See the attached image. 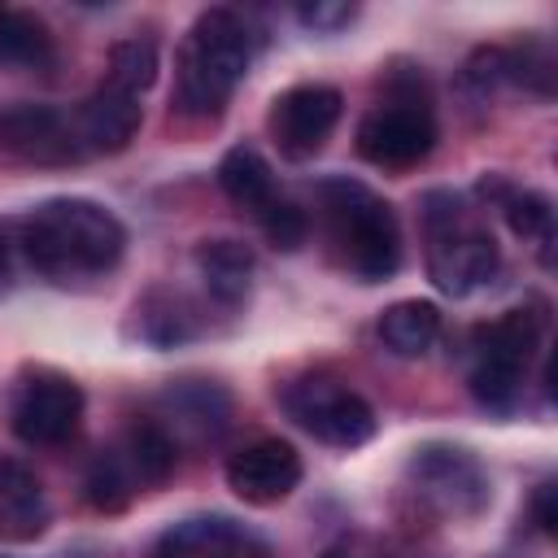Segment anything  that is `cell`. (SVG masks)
<instances>
[{
    "mask_svg": "<svg viewBox=\"0 0 558 558\" xmlns=\"http://www.w3.org/2000/svg\"><path fill=\"white\" fill-rule=\"evenodd\" d=\"M22 270L44 283L74 288L105 279L126 253V227L87 196H52L13 218Z\"/></svg>",
    "mask_w": 558,
    "mask_h": 558,
    "instance_id": "obj_1",
    "label": "cell"
},
{
    "mask_svg": "<svg viewBox=\"0 0 558 558\" xmlns=\"http://www.w3.org/2000/svg\"><path fill=\"white\" fill-rule=\"evenodd\" d=\"M554 484H541V493H536V527L541 532H554Z\"/></svg>",
    "mask_w": 558,
    "mask_h": 558,
    "instance_id": "obj_29",
    "label": "cell"
},
{
    "mask_svg": "<svg viewBox=\"0 0 558 558\" xmlns=\"http://www.w3.org/2000/svg\"><path fill=\"white\" fill-rule=\"evenodd\" d=\"M179 449L214 445L231 423V392L214 379H170L148 414Z\"/></svg>",
    "mask_w": 558,
    "mask_h": 558,
    "instance_id": "obj_11",
    "label": "cell"
},
{
    "mask_svg": "<svg viewBox=\"0 0 558 558\" xmlns=\"http://www.w3.org/2000/svg\"><path fill=\"white\" fill-rule=\"evenodd\" d=\"M135 493H140V484L131 480V471H126V462H122V453H118L113 445L100 449V453L87 462V471H83V497H87L92 510L113 514V510H122Z\"/></svg>",
    "mask_w": 558,
    "mask_h": 558,
    "instance_id": "obj_23",
    "label": "cell"
},
{
    "mask_svg": "<svg viewBox=\"0 0 558 558\" xmlns=\"http://www.w3.org/2000/svg\"><path fill=\"white\" fill-rule=\"evenodd\" d=\"M340 113H344V96L331 83H296L270 100L266 131L288 161H310L331 140Z\"/></svg>",
    "mask_w": 558,
    "mask_h": 558,
    "instance_id": "obj_10",
    "label": "cell"
},
{
    "mask_svg": "<svg viewBox=\"0 0 558 558\" xmlns=\"http://www.w3.org/2000/svg\"><path fill=\"white\" fill-rule=\"evenodd\" d=\"M113 449L122 453V462H126L131 480L140 484V493L144 488H161L174 475V462H179V445L153 418H135Z\"/></svg>",
    "mask_w": 558,
    "mask_h": 558,
    "instance_id": "obj_21",
    "label": "cell"
},
{
    "mask_svg": "<svg viewBox=\"0 0 558 558\" xmlns=\"http://www.w3.org/2000/svg\"><path fill=\"white\" fill-rule=\"evenodd\" d=\"M440 140L436 109L414 78H392L357 122V153L379 170H414Z\"/></svg>",
    "mask_w": 558,
    "mask_h": 558,
    "instance_id": "obj_6",
    "label": "cell"
},
{
    "mask_svg": "<svg viewBox=\"0 0 558 558\" xmlns=\"http://www.w3.org/2000/svg\"><path fill=\"white\" fill-rule=\"evenodd\" d=\"M353 17H357L353 4H301V9H296V22L310 26V31H340V26H349Z\"/></svg>",
    "mask_w": 558,
    "mask_h": 558,
    "instance_id": "obj_27",
    "label": "cell"
},
{
    "mask_svg": "<svg viewBox=\"0 0 558 558\" xmlns=\"http://www.w3.org/2000/svg\"><path fill=\"white\" fill-rule=\"evenodd\" d=\"M288 418L314 436L318 445L327 449H362L371 436H375V410L371 401L349 388L344 379L327 375V371H310V375H296L292 384H283L279 392Z\"/></svg>",
    "mask_w": 558,
    "mask_h": 558,
    "instance_id": "obj_8",
    "label": "cell"
},
{
    "mask_svg": "<svg viewBox=\"0 0 558 558\" xmlns=\"http://www.w3.org/2000/svg\"><path fill=\"white\" fill-rule=\"evenodd\" d=\"M166 532L174 536L183 558H275L257 532H248L244 523H235L227 514H196Z\"/></svg>",
    "mask_w": 558,
    "mask_h": 558,
    "instance_id": "obj_19",
    "label": "cell"
},
{
    "mask_svg": "<svg viewBox=\"0 0 558 558\" xmlns=\"http://www.w3.org/2000/svg\"><path fill=\"white\" fill-rule=\"evenodd\" d=\"M480 196L506 218V227L549 266V248H554V205L549 196L510 183L506 174H484L480 179Z\"/></svg>",
    "mask_w": 558,
    "mask_h": 558,
    "instance_id": "obj_16",
    "label": "cell"
},
{
    "mask_svg": "<svg viewBox=\"0 0 558 558\" xmlns=\"http://www.w3.org/2000/svg\"><path fill=\"white\" fill-rule=\"evenodd\" d=\"M196 336H201V314L174 288H148L126 314V340L144 349H179Z\"/></svg>",
    "mask_w": 558,
    "mask_h": 558,
    "instance_id": "obj_15",
    "label": "cell"
},
{
    "mask_svg": "<svg viewBox=\"0 0 558 558\" xmlns=\"http://www.w3.org/2000/svg\"><path fill=\"white\" fill-rule=\"evenodd\" d=\"M109 83L144 96L153 83H157V44L148 35H126V39H113L109 44V70H105Z\"/></svg>",
    "mask_w": 558,
    "mask_h": 558,
    "instance_id": "obj_25",
    "label": "cell"
},
{
    "mask_svg": "<svg viewBox=\"0 0 558 558\" xmlns=\"http://www.w3.org/2000/svg\"><path fill=\"white\" fill-rule=\"evenodd\" d=\"M218 187L227 192L231 205H240L248 214H262L270 201H279L275 170H270V161L253 144H235V148L222 153V161H218Z\"/></svg>",
    "mask_w": 558,
    "mask_h": 558,
    "instance_id": "obj_22",
    "label": "cell"
},
{
    "mask_svg": "<svg viewBox=\"0 0 558 558\" xmlns=\"http://www.w3.org/2000/svg\"><path fill=\"white\" fill-rule=\"evenodd\" d=\"M541 336H545V305H514L471 331L466 384L488 414H510L523 401L527 366L541 353Z\"/></svg>",
    "mask_w": 558,
    "mask_h": 558,
    "instance_id": "obj_5",
    "label": "cell"
},
{
    "mask_svg": "<svg viewBox=\"0 0 558 558\" xmlns=\"http://www.w3.org/2000/svg\"><path fill=\"white\" fill-rule=\"evenodd\" d=\"M253 52H257V35L248 31L244 13L205 9L179 44L174 109L183 118L214 122L227 109V100L235 96V87L244 83L248 65H253Z\"/></svg>",
    "mask_w": 558,
    "mask_h": 558,
    "instance_id": "obj_2",
    "label": "cell"
},
{
    "mask_svg": "<svg viewBox=\"0 0 558 558\" xmlns=\"http://www.w3.org/2000/svg\"><path fill=\"white\" fill-rule=\"evenodd\" d=\"M144 558H183V549L174 545V536H170V532H161V536L148 545V554H144Z\"/></svg>",
    "mask_w": 558,
    "mask_h": 558,
    "instance_id": "obj_30",
    "label": "cell"
},
{
    "mask_svg": "<svg viewBox=\"0 0 558 558\" xmlns=\"http://www.w3.org/2000/svg\"><path fill=\"white\" fill-rule=\"evenodd\" d=\"M336 266L357 283H384L401 266V227L392 205L349 174H327L314 187Z\"/></svg>",
    "mask_w": 558,
    "mask_h": 558,
    "instance_id": "obj_3",
    "label": "cell"
},
{
    "mask_svg": "<svg viewBox=\"0 0 558 558\" xmlns=\"http://www.w3.org/2000/svg\"><path fill=\"white\" fill-rule=\"evenodd\" d=\"M405 493L436 519H480L493 501V480L466 445L427 440L405 462Z\"/></svg>",
    "mask_w": 558,
    "mask_h": 558,
    "instance_id": "obj_7",
    "label": "cell"
},
{
    "mask_svg": "<svg viewBox=\"0 0 558 558\" xmlns=\"http://www.w3.org/2000/svg\"><path fill=\"white\" fill-rule=\"evenodd\" d=\"M257 222H262V235H266L275 248H283V253H296V248L305 244V235H310V218H305L292 201H270V205L257 214Z\"/></svg>",
    "mask_w": 558,
    "mask_h": 558,
    "instance_id": "obj_26",
    "label": "cell"
},
{
    "mask_svg": "<svg viewBox=\"0 0 558 558\" xmlns=\"http://www.w3.org/2000/svg\"><path fill=\"white\" fill-rule=\"evenodd\" d=\"M52 57V35L35 13L0 9V65H44Z\"/></svg>",
    "mask_w": 558,
    "mask_h": 558,
    "instance_id": "obj_24",
    "label": "cell"
},
{
    "mask_svg": "<svg viewBox=\"0 0 558 558\" xmlns=\"http://www.w3.org/2000/svg\"><path fill=\"white\" fill-rule=\"evenodd\" d=\"M0 153H13L22 161L35 166H61V161H78V140H74V122L70 109H52V105H17L0 113Z\"/></svg>",
    "mask_w": 558,
    "mask_h": 558,
    "instance_id": "obj_14",
    "label": "cell"
},
{
    "mask_svg": "<svg viewBox=\"0 0 558 558\" xmlns=\"http://www.w3.org/2000/svg\"><path fill=\"white\" fill-rule=\"evenodd\" d=\"M222 475H227V488H231L244 506H279V501H288V497L296 493L305 466H301V453H296L288 440L262 436V440L240 445V449L227 458Z\"/></svg>",
    "mask_w": 558,
    "mask_h": 558,
    "instance_id": "obj_12",
    "label": "cell"
},
{
    "mask_svg": "<svg viewBox=\"0 0 558 558\" xmlns=\"http://www.w3.org/2000/svg\"><path fill=\"white\" fill-rule=\"evenodd\" d=\"M48 523H52V506L39 475L13 458H0V541L26 545L44 536Z\"/></svg>",
    "mask_w": 558,
    "mask_h": 558,
    "instance_id": "obj_17",
    "label": "cell"
},
{
    "mask_svg": "<svg viewBox=\"0 0 558 558\" xmlns=\"http://www.w3.org/2000/svg\"><path fill=\"white\" fill-rule=\"evenodd\" d=\"M144 96L118 87V83H100L92 96H83L74 109H70V122H74V140H78V153L83 157H113L122 153L140 122H144Z\"/></svg>",
    "mask_w": 558,
    "mask_h": 558,
    "instance_id": "obj_13",
    "label": "cell"
},
{
    "mask_svg": "<svg viewBox=\"0 0 558 558\" xmlns=\"http://www.w3.org/2000/svg\"><path fill=\"white\" fill-rule=\"evenodd\" d=\"M323 558H388V554H366V549H353V545H336Z\"/></svg>",
    "mask_w": 558,
    "mask_h": 558,
    "instance_id": "obj_31",
    "label": "cell"
},
{
    "mask_svg": "<svg viewBox=\"0 0 558 558\" xmlns=\"http://www.w3.org/2000/svg\"><path fill=\"white\" fill-rule=\"evenodd\" d=\"M192 266L209 292L214 305L222 310H240L253 292V275H257V257L248 244L240 240H201L196 253H192Z\"/></svg>",
    "mask_w": 558,
    "mask_h": 558,
    "instance_id": "obj_18",
    "label": "cell"
},
{
    "mask_svg": "<svg viewBox=\"0 0 558 558\" xmlns=\"http://www.w3.org/2000/svg\"><path fill=\"white\" fill-rule=\"evenodd\" d=\"M375 331H379V344H384L392 357H423V353L440 340V310H436L432 301H418V296L392 301V305L379 314Z\"/></svg>",
    "mask_w": 558,
    "mask_h": 558,
    "instance_id": "obj_20",
    "label": "cell"
},
{
    "mask_svg": "<svg viewBox=\"0 0 558 558\" xmlns=\"http://www.w3.org/2000/svg\"><path fill=\"white\" fill-rule=\"evenodd\" d=\"M22 275V253H17V231L13 218H0V292H9Z\"/></svg>",
    "mask_w": 558,
    "mask_h": 558,
    "instance_id": "obj_28",
    "label": "cell"
},
{
    "mask_svg": "<svg viewBox=\"0 0 558 558\" xmlns=\"http://www.w3.org/2000/svg\"><path fill=\"white\" fill-rule=\"evenodd\" d=\"M418 218L427 235V275L445 296L462 301V296L484 292L497 279L501 248L458 192H445V187L427 192Z\"/></svg>",
    "mask_w": 558,
    "mask_h": 558,
    "instance_id": "obj_4",
    "label": "cell"
},
{
    "mask_svg": "<svg viewBox=\"0 0 558 558\" xmlns=\"http://www.w3.org/2000/svg\"><path fill=\"white\" fill-rule=\"evenodd\" d=\"M4 423L22 445H65L83 423V388L57 366H26L4 392Z\"/></svg>",
    "mask_w": 558,
    "mask_h": 558,
    "instance_id": "obj_9",
    "label": "cell"
}]
</instances>
